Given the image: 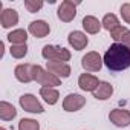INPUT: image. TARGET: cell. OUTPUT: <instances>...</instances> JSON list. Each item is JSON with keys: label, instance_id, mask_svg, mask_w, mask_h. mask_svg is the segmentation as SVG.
Here are the masks:
<instances>
[{"label": "cell", "instance_id": "obj_1", "mask_svg": "<svg viewBox=\"0 0 130 130\" xmlns=\"http://www.w3.org/2000/svg\"><path fill=\"white\" fill-rule=\"evenodd\" d=\"M103 61L109 71H113V72L125 71L130 68V49L122 43H113L106 51Z\"/></svg>", "mask_w": 130, "mask_h": 130}, {"label": "cell", "instance_id": "obj_2", "mask_svg": "<svg viewBox=\"0 0 130 130\" xmlns=\"http://www.w3.org/2000/svg\"><path fill=\"white\" fill-rule=\"evenodd\" d=\"M32 75H34V81L41 84V87H57V86H61V80L58 77H55L54 74H51L43 66H40V64H34Z\"/></svg>", "mask_w": 130, "mask_h": 130}, {"label": "cell", "instance_id": "obj_3", "mask_svg": "<svg viewBox=\"0 0 130 130\" xmlns=\"http://www.w3.org/2000/svg\"><path fill=\"white\" fill-rule=\"evenodd\" d=\"M41 57L47 61H63L68 63L71 60V52L69 49L63 47V46H57V44H46L41 49Z\"/></svg>", "mask_w": 130, "mask_h": 130}, {"label": "cell", "instance_id": "obj_4", "mask_svg": "<svg viewBox=\"0 0 130 130\" xmlns=\"http://www.w3.org/2000/svg\"><path fill=\"white\" fill-rule=\"evenodd\" d=\"M103 64H104L103 57L96 51H90L81 58V66L86 72H100Z\"/></svg>", "mask_w": 130, "mask_h": 130}, {"label": "cell", "instance_id": "obj_5", "mask_svg": "<svg viewBox=\"0 0 130 130\" xmlns=\"http://www.w3.org/2000/svg\"><path fill=\"white\" fill-rule=\"evenodd\" d=\"M19 103H20V107L25 110V112H29V113H43L44 112V107L43 104L38 101V98L32 93H25L19 98Z\"/></svg>", "mask_w": 130, "mask_h": 130}, {"label": "cell", "instance_id": "obj_6", "mask_svg": "<svg viewBox=\"0 0 130 130\" xmlns=\"http://www.w3.org/2000/svg\"><path fill=\"white\" fill-rule=\"evenodd\" d=\"M77 5L78 3H74L72 0H64V2H61L58 5V9H57L58 19L64 23L72 22L77 17Z\"/></svg>", "mask_w": 130, "mask_h": 130}, {"label": "cell", "instance_id": "obj_7", "mask_svg": "<svg viewBox=\"0 0 130 130\" xmlns=\"http://www.w3.org/2000/svg\"><path fill=\"white\" fill-rule=\"evenodd\" d=\"M86 106V98L80 93H69L63 100V109L66 112H78Z\"/></svg>", "mask_w": 130, "mask_h": 130}, {"label": "cell", "instance_id": "obj_8", "mask_svg": "<svg viewBox=\"0 0 130 130\" xmlns=\"http://www.w3.org/2000/svg\"><path fill=\"white\" fill-rule=\"evenodd\" d=\"M46 69L51 74H54L55 77H58L60 80L61 78H69L71 72H72L69 64L68 63H63V61H47L46 63Z\"/></svg>", "mask_w": 130, "mask_h": 130}, {"label": "cell", "instance_id": "obj_9", "mask_svg": "<svg viewBox=\"0 0 130 130\" xmlns=\"http://www.w3.org/2000/svg\"><path fill=\"white\" fill-rule=\"evenodd\" d=\"M109 119L116 127H127V125H130V110H127V109H113L109 113Z\"/></svg>", "mask_w": 130, "mask_h": 130}, {"label": "cell", "instance_id": "obj_10", "mask_svg": "<svg viewBox=\"0 0 130 130\" xmlns=\"http://www.w3.org/2000/svg\"><path fill=\"white\" fill-rule=\"evenodd\" d=\"M28 32L34 35L35 38H44L51 34V26L44 20H34L28 26Z\"/></svg>", "mask_w": 130, "mask_h": 130}, {"label": "cell", "instance_id": "obj_11", "mask_svg": "<svg viewBox=\"0 0 130 130\" xmlns=\"http://www.w3.org/2000/svg\"><path fill=\"white\" fill-rule=\"evenodd\" d=\"M32 71H34V64L22 63V64H17V66H15V69H14V77H15L20 83H31V81H34Z\"/></svg>", "mask_w": 130, "mask_h": 130}, {"label": "cell", "instance_id": "obj_12", "mask_svg": "<svg viewBox=\"0 0 130 130\" xmlns=\"http://www.w3.org/2000/svg\"><path fill=\"white\" fill-rule=\"evenodd\" d=\"M68 43L72 49L75 51H83L89 44V38L83 31H72L68 35Z\"/></svg>", "mask_w": 130, "mask_h": 130}, {"label": "cell", "instance_id": "obj_13", "mask_svg": "<svg viewBox=\"0 0 130 130\" xmlns=\"http://www.w3.org/2000/svg\"><path fill=\"white\" fill-rule=\"evenodd\" d=\"M100 80L92 74H81L78 77V87L84 92H95V89L100 86Z\"/></svg>", "mask_w": 130, "mask_h": 130}, {"label": "cell", "instance_id": "obj_14", "mask_svg": "<svg viewBox=\"0 0 130 130\" xmlns=\"http://www.w3.org/2000/svg\"><path fill=\"white\" fill-rule=\"evenodd\" d=\"M19 23V12L12 8H6L2 11L0 14V25H2L3 29H8V28H12Z\"/></svg>", "mask_w": 130, "mask_h": 130}, {"label": "cell", "instance_id": "obj_15", "mask_svg": "<svg viewBox=\"0 0 130 130\" xmlns=\"http://www.w3.org/2000/svg\"><path fill=\"white\" fill-rule=\"evenodd\" d=\"M93 98L100 100V101H106L113 95V86L109 81H101L100 86L95 89V92H92Z\"/></svg>", "mask_w": 130, "mask_h": 130}, {"label": "cell", "instance_id": "obj_16", "mask_svg": "<svg viewBox=\"0 0 130 130\" xmlns=\"http://www.w3.org/2000/svg\"><path fill=\"white\" fill-rule=\"evenodd\" d=\"M81 25H83V29H84L87 34H98V32L101 31V28H103L101 20H98V19L93 17V15H86V17L83 19Z\"/></svg>", "mask_w": 130, "mask_h": 130}, {"label": "cell", "instance_id": "obj_17", "mask_svg": "<svg viewBox=\"0 0 130 130\" xmlns=\"http://www.w3.org/2000/svg\"><path fill=\"white\" fill-rule=\"evenodd\" d=\"M40 96L49 106H54L60 100V92L55 87H40Z\"/></svg>", "mask_w": 130, "mask_h": 130}, {"label": "cell", "instance_id": "obj_18", "mask_svg": "<svg viewBox=\"0 0 130 130\" xmlns=\"http://www.w3.org/2000/svg\"><path fill=\"white\" fill-rule=\"evenodd\" d=\"M17 116L15 107L8 101H0V119L2 121H12Z\"/></svg>", "mask_w": 130, "mask_h": 130}, {"label": "cell", "instance_id": "obj_19", "mask_svg": "<svg viewBox=\"0 0 130 130\" xmlns=\"http://www.w3.org/2000/svg\"><path fill=\"white\" fill-rule=\"evenodd\" d=\"M8 41L11 44H26L28 41V31L25 29H14L6 35Z\"/></svg>", "mask_w": 130, "mask_h": 130}, {"label": "cell", "instance_id": "obj_20", "mask_svg": "<svg viewBox=\"0 0 130 130\" xmlns=\"http://www.w3.org/2000/svg\"><path fill=\"white\" fill-rule=\"evenodd\" d=\"M101 25H103V28L106 29V31H109V32H112V31H115L116 28H119L121 26V23H119V20H118V17L115 15V14H106L104 17H103V20H101Z\"/></svg>", "mask_w": 130, "mask_h": 130}, {"label": "cell", "instance_id": "obj_21", "mask_svg": "<svg viewBox=\"0 0 130 130\" xmlns=\"http://www.w3.org/2000/svg\"><path fill=\"white\" fill-rule=\"evenodd\" d=\"M9 54H11L12 58L22 60V58H25L26 54H28V44H11Z\"/></svg>", "mask_w": 130, "mask_h": 130}, {"label": "cell", "instance_id": "obj_22", "mask_svg": "<svg viewBox=\"0 0 130 130\" xmlns=\"http://www.w3.org/2000/svg\"><path fill=\"white\" fill-rule=\"evenodd\" d=\"M19 130H40V122L32 118H23L19 122Z\"/></svg>", "mask_w": 130, "mask_h": 130}, {"label": "cell", "instance_id": "obj_23", "mask_svg": "<svg viewBox=\"0 0 130 130\" xmlns=\"http://www.w3.org/2000/svg\"><path fill=\"white\" fill-rule=\"evenodd\" d=\"M23 5H25V8H26L31 14H34V12H38V11L43 8L44 3L41 2V0H25Z\"/></svg>", "mask_w": 130, "mask_h": 130}, {"label": "cell", "instance_id": "obj_24", "mask_svg": "<svg viewBox=\"0 0 130 130\" xmlns=\"http://www.w3.org/2000/svg\"><path fill=\"white\" fill-rule=\"evenodd\" d=\"M127 31H128V29H127L125 26H122V25H121L119 28H116L115 31H112V32H110V37L113 38V41H115V43H121V40H122V37L127 34Z\"/></svg>", "mask_w": 130, "mask_h": 130}, {"label": "cell", "instance_id": "obj_25", "mask_svg": "<svg viewBox=\"0 0 130 130\" xmlns=\"http://www.w3.org/2000/svg\"><path fill=\"white\" fill-rule=\"evenodd\" d=\"M119 14L122 17V20L127 25H130V3H122L119 8Z\"/></svg>", "mask_w": 130, "mask_h": 130}, {"label": "cell", "instance_id": "obj_26", "mask_svg": "<svg viewBox=\"0 0 130 130\" xmlns=\"http://www.w3.org/2000/svg\"><path fill=\"white\" fill-rule=\"evenodd\" d=\"M121 43L124 44V46H127L128 49H130V31H127V34L122 37V40H121Z\"/></svg>", "mask_w": 130, "mask_h": 130}, {"label": "cell", "instance_id": "obj_27", "mask_svg": "<svg viewBox=\"0 0 130 130\" xmlns=\"http://www.w3.org/2000/svg\"><path fill=\"white\" fill-rule=\"evenodd\" d=\"M0 130H6V128H5V127H2V128H0Z\"/></svg>", "mask_w": 130, "mask_h": 130}]
</instances>
